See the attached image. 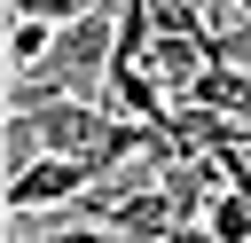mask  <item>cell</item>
I'll return each instance as SVG.
<instances>
[{"label": "cell", "instance_id": "obj_4", "mask_svg": "<svg viewBox=\"0 0 251 243\" xmlns=\"http://www.w3.org/2000/svg\"><path fill=\"white\" fill-rule=\"evenodd\" d=\"M0 157H8V180H16V172H31V165L47 157V141H39V125H31L24 110H8V149H0Z\"/></svg>", "mask_w": 251, "mask_h": 243}, {"label": "cell", "instance_id": "obj_1", "mask_svg": "<svg viewBox=\"0 0 251 243\" xmlns=\"http://www.w3.org/2000/svg\"><path fill=\"white\" fill-rule=\"evenodd\" d=\"M86 188H94V165H86V157H39L31 172L8 180V219L55 212V204H71V196H86Z\"/></svg>", "mask_w": 251, "mask_h": 243}, {"label": "cell", "instance_id": "obj_5", "mask_svg": "<svg viewBox=\"0 0 251 243\" xmlns=\"http://www.w3.org/2000/svg\"><path fill=\"white\" fill-rule=\"evenodd\" d=\"M86 8H102V0H8V16H31V24H55V31H63V24H78Z\"/></svg>", "mask_w": 251, "mask_h": 243}, {"label": "cell", "instance_id": "obj_2", "mask_svg": "<svg viewBox=\"0 0 251 243\" xmlns=\"http://www.w3.org/2000/svg\"><path fill=\"white\" fill-rule=\"evenodd\" d=\"M24 118L39 125L47 157H94V141H102V125H110L94 102H71V94H63V102H31Z\"/></svg>", "mask_w": 251, "mask_h": 243}, {"label": "cell", "instance_id": "obj_6", "mask_svg": "<svg viewBox=\"0 0 251 243\" xmlns=\"http://www.w3.org/2000/svg\"><path fill=\"white\" fill-rule=\"evenodd\" d=\"M165 243H220L212 227H180V235H165Z\"/></svg>", "mask_w": 251, "mask_h": 243}, {"label": "cell", "instance_id": "obj_3", "mask_svg": "<svg viewBox=\"0 0 251 243\" xmlns=\"http://www.w3.org/2000/svg\"><path fill=\"white\" fill-rule=\"evenodd\" d=\"M47 55H55V24H31V16H16V31H8V63H16V78H31Z\"/></svg>", "mask_w": 251, "mask_h": 243}]
</instances>
